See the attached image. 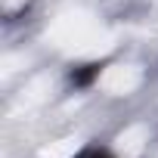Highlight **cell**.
I'll return each mask as SVG.
<instances>
[{
	"mask_svg": "<svg viewBox=\"0 0 158 158\" xmlns=\"http://www.w3.org/2000/svg\"><path fill=\"white\" fill-rule=\"evenodd\" d=\"M102 68H106V62H87V65H77L68 77H71V84H74V87H90L96 77L102 74Z\"/></svg>",
	"mask_w": 158,
	"mask_h": 158,
	"instance_id": "6da1fadb",
	"label": "cell"
},
{
	"mask_svg": "<svg viewBox=\"0 0 158 158\" xmlns=\"http://www.w3.org/2000/svg\"><path fill=\"white\" fill-rule=\"evenodd\" d=\"M77 158H115V155H109L106 149H87V152H81Z\"/></svg>",
	"mask_w": 158,
	"mask_h": 158,
	"instance_id": "7a4b0ae2",
	"label": "cell"
}]
</instances>
